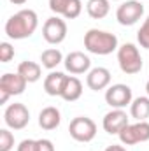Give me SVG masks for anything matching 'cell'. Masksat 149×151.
<instances>
[{
  "label": "cell",
  "instance_id": "6da1fadb",
  "mask_svg": "<svg viewBox=\"0 0 149 151\" xmlns=\"http://www.w3.org/2000/svg\"><path fill=\"white\" fill-rule=\"evenodd\" d=\"M39 27V16L34 9H21L5 21V34L9 39L23 40L35 34Z\"/></svg>",
  "mask_w": 149,
  "mask_h": 151
},
{
  "label": "cell",
  "instance_id": "7a4b0ae2",
  "mask_svg": "<svg viewBox=\"0 0 149 151\" xmlns=\"http://www.w3.org/2000/svg\"><path fill=\"white\" fill-rule=\"evenodd\" d=\"M84 47L91 55L107 56L114 51H117L119 46H117V37L114 34L98 30V28H91L84 34Z\"/></svg>",
  "mask_w": 149,
  "mask_h": 151
},
{
  "label": "cell",
  "instance_id": "3957f363",
  "mask_svg": "<svg viewBox=\"0 0 149 151\" xmlns=\"http://www.w3.org/2000/svg\"><path fill=\"white\" fill-rule=\"evenodd\" d=\"M117 63H119V69L128 76L139 74L144 67L140 51L132 42H125L123 46L117 47Z\"/></svg>",
  "mask_w": 149,
  "mask_h": 151
},
{
  "label": "cell",
  "instance_id": "277c9868",
  "mask_svg": "<svg viewBox=\"0 0 149 151\" xmlns=\"http://www.w3.org/2000/svg\"><path fill=\"white\" fill-rule=\"evenodd\" d=\"M69 132L77 142H91L97 135V123L88 116H77L70 121Z\"/></svg>",
  "mask_w": 149,
  "mask_h": 151
},
{
  "label": "cell",
  "instance_id": "5b68a950",
  "mask_svg": "<svg viewBox=\"0 0 149 151\" xmlns=\"http://www.w3.org/2000/svg\"><path fill=\"white\" fill-rule=\"evenodd\" d=\"M119 141L123 146H133L140 142L149 141V121H137V123H128L121 132H119Z\"/></svg>",
  "mask_w": 149,
  "mask_h": 151
},
{
  "label": "cell",
  "instance_id": "8992f818",
  "mask_svg": "<svg viewBox=\"0 0 149 151\" xmlns=\"http://www.w3.org/2000/svg\"><path fill=\"white\" fill-rule=\"evenodd\" d=\"M4 121L11 130H23L30 123V111L25 104L14 102L5 107L4 111Z\"/></svg>",
  "mask_w": 149,
  "mask_h": 151
},
{
  "label": "cell",
  "instance_id": "52a82bcc",
  "mask_svg": "<svg viewBox=\"0 0 149 151\" xmlns=\"http://www.w3.org/2000/svg\"><path fill=\"white\" fill-rule=\"evenodd\" d=\"M142 16H144V5L140 0H126L116 11V19L123 27L135 25Z\"/></svg>",
  "mask_w": 149,
  "mask_h": 151
},
{
  "label": "cell",
  "instance_id": "ba28073f",
  "mask_svg": "<svg viewBox=\"0 0 149 151\" xmlns=\"http://www.w3.org/2000/svg\"><path fill=\"white\" fill-rule=\"evenodd\" d=\"M132 100H133V93L128 84L117 83V84H111L105 90V102L112 109H125L126 106L132 104Z\"/></svg>",
  "mask_w": 149,
  "mask_h": 151
},
{
  "label": "cell",
  "instance_id": "9c48e42d",
  "mask_svg": "<svg viewBox=\"0 0 149 151\" xmlns=\"http://www.w3.org/2000/svg\"><path fill=\"white\" fill-rule=\"evenodd\" d=\"M42 37L47 44H62L67 39V23L65 19H62L60 16H53L47 18L44 27H42Z\"/></svg>",
  "mask_w": 149,
  "mask_h": 151
},
{
  "label": "cell",
  "instance_id": "30bf717a",
  "mask_svg": "<svg viewBox=\"0 0 149 151\" xmlns=\"http://www.w3.org/2000/svg\"><path fill=\"white\" fill-rule=\"evenodd\" d=\"M49 9L56 16H63L65 19H75L82 12L81 0H49Z\"/></svg>",
  "mask_w": 149,
  "mask_h": 151
},
{
  "label": "cell",
  "instance_id": "8fae6325",
  "mask_svg": "<svg viewBox=\"0 0 149 151\" xmlns=\"http://www.w3.org/2000/svg\"><path fill=\"white\" fill-rule=\"evenodd\" d=\"M65 63V69L74 76L79 74H88L91 70V60L88 55H84L82 51H72L65 56L63 60Z\"/></svg>",
  "mask_w": 149,
  "mask_h": 151
},
{
  "label": "cell",
  "instance_id": "7c38bea8",
  "mask_svg": "<svg viewBox=\"0 0 149 151\" xmlns=\"http://www.w3.org/2000/svg\"><path fill=\"white\" fill-rule=\"evenodd\" d=\"M128 123H130L128 114L125 113L123 109H112V111H109V113L104 116V119H102L104 130H105L107 134H111V135H119V132H121Z\"/></svg>",
  "mask_w": 149,
  "mask_h": 151
},
{
  "label": "cell",
  "instance_id": "4fadbf2b",
  "mask_svg": "<svg viewBox=\"0 0 149 151\" xmlns=\"http://www.w3.org/2000/svg\"><path fill=\"white\" fill-rule=\"evenodd\" d=\"M27 79L19 72H5V74L0 77V90L7 91L11 97L14 95H21L27 88Z\"/></svg>",
  "mask_w": 149,
  "mask_h": 151
},
{
  "label": "cell",
  "instance_id": "5bb4252c",
  "mask_svg": "<svg viewBox=\"0 0 149 151\" xmlns=\"http://www.w3.org/2000/svg\"><path fill=\"white\" fill-rule=\"evenodd\" d=\"M86 84L93 91L107 90L111 86V70L105 67H95L86 76Z\"/></svg>",
  "mask_w": 149,
  "mask_h": 151
},
{
  "label": "cell",
  "instance_id": "9a60e30c",
  "mask_svg": "<svg viewBox=\"0 0 149 151\" xmlns=\"http://www.w3.org/2000/svg\"><path fill=\"white\" fill-rule=\"evenodd\" d=\"M67 77L69 76L60 72V70H51L44 79V91L49 97H62V91H63Z\"/></svg>",
  "mask_w": 149,
  "mask_h": 151
},
{
  "label": "cell",
  "instance_id": "2e32d148",
  "mask_svg": "<svg viewBox=\"0 0 149 151\" xmlns=\"http://www.w3.org/2000/svg\"><path fill=\"white\" fill-rule=\"evenodd\" d=\"M62 123V113L58 107L47 106L39 113V127L42 130H54Z\"/></svg>",
  "mask_w": 149,
  "mask_h": 151
},
{
  "label": "cell",
  "instance_id": "e0dca14e",
  "mask_svg": "<svg viewBox=\"0 0 149 151\" xmlns=\"http://www.w3.org/2000/svg\"><path fill=\"white\" fill-rule=\"evenodd\" d=\"M82 95V83L79 77L75 76H69L67 81H65V86H63V91H62V99L67 100V102H75L79 100Z\"/></svg>",
  "mask_w": 149,
  "mask_h": 151
},
{
  "label": "cell",
  "instance_id": "ac0fdd59",
  "mask_svg": "<svg viewBox=\"0 0 149 151\" xmlns=\"http://www.w3.org/2000/svg\"><path fill=\"white\" fill-rule=\"evenodd\" d=\"M18 72L27 79V83H37L42 77V65L37 63V62L25 60L18 65Z\"/></svg>",
  "mask_w": 149,
  "mask_h": 151
},
{
  "label": "cell",
  "instance_id": "d6986e66",
  "mask_svg": "<svg viewBox=\"0 0 149 151\" xmlns=\"http://www.w3.org/2000/svg\"><path fill=\"white\" fill-rule=\"evenodd\" d=\"M111 11V0H88L86 12L93 19H104Z\"/></svg>",
  "mask_w": 149,
  "mask_h": 151
},
{
  "label": "cell",
  "instance_id": "ffe728a7",
  "mask_svg": "<svg viewBox=\"0 0 149 151\" xmlns=\"http://www.w3.org/2000/svg\"><path fill=\"white\" fill-rule=\"evenodd\" d=\"M130 114L137 121H148L149 118V97H137L130 104Z\"/></svg>",
  "mask_w": 149,
  "mask_h": 151
},
{
  "label": "cell",
  "instance_id": "44dd1931",
  "mask_svg": "<svg viewBox=\"0 0 149 151\" xmlns=\"http://www.w3.org/2000/svg\"><path fill=\"white\" fill-rule=\"evenodd\" d=\"M63 60L65 58H63L62 51L56 49V47H49V49L42 51V55H40V63L47 70H54L60 63H63Z\"/></svg>",
  "mask_w": 149,
  "mask_h": 151
},
{
  "label": "cell",
  "instance_id": "7402d4cb",
  "mask_svg": "<svg viewBox=\"0 0 149 151\" xmlns=\"http://www.w3.org/2000/svg\"><path fill=\"white\" fill-rule=\"evenodd\" d=\"M14 148V134L9 128L0 130V151H11Z\"/></svg>",
  "mask_w": 149,
  "mask_h": 151
},
{
  "label": "cell",
  "instance_id": "603a6c76",
  "mask_svg": "<svg viewBox=\"0 0 149 151\" xmlns=\"http://www.w3.org/2000/svg\"><path fill=\"white\" fill-rule=\"evenodd\" d=\"M137 40H139V44H140L142 47L149 49V16L144 19L142 27H140L139 32H137Z\"/></svg>",
  "mask_w": 149,
  "mask_h": 151
},
{
  "label": "cell",
  "instance_id": "cb8c5ba5",
  "mask_svg": "<svg viewBox=\"0 0 149 151\" xmlns=\"http://www.w3.org/2000/svg\"><path fill=\"white\" fill-rule=\"evenodd\" d=\"M14 58V47L11 42H2L0 44V62L2 63H9Z\"/></svg>",
  "mask_w": 149,
  "mask_h": 151
},
{
  "label": "cell",
  "instance_id": "d4e9b609",
  "mask_svg": "<svg viewBox=\"0 0 149 151\" xmlns=\"http://www.w3.org/2000/svg\"><path fill=\"white\" fill-rule=\"evenodd\" d=\"M18 151H37V141H34V139H23L18 144Z\"/></svg>",
  "mask_w": 149,
  "mask_h": 151
},
{
  "label": "cell",
  "instance_id": "484cf974",
  "mask_svg": "<svg viewBox=\"0 0 149 151\" xmlns=\"http://www.w3.org/2000/svg\"><path fill=\"white\" fill-rule=\"evenodd\" d=\"M37 151H54V144L49 139H37Z\"/></svg>",
  "mask_w": 149,
  "mask_h": 151
},
{
  "label": "cell",
  "instance_id": "4316f807",
  "mask_svg": "<svg viewBox=\"0 0 149 151\" xmlns=\"http://www.w3.org/2000/svg\"><path fill=\"white\" fill-rule=\"evenodd\" d=\"M11 99V95L7 93V91H4V90H0V104H7V100Z\"/></svg>",
  "mask_w": 149,
  "mask_h": 151
},
{
  "label": "cell",
  "instance_id": "83f0119b",
  "mask_svg": "<svg viewBox=\"0 0 149 151\" xmlns=\"http://www.w3.org/2000/svg\"><path fill=\"white\" fill-rule=\"evenodd\" d=\"M105 151H126V148L121 146V144H112V146H109Z\"/></svg>",
  "mask_w": 149,
  "mask_h": 151
},
{
  "label": "cell",
  "instance_id": "f1b7e54d",
  "mask_svg": "<svg viewBox=\"0 0 149 151\" xmlns=\"http://www.w3.org/2000/svg\"><path fill=\"white\" fill-rule=\"evenodd\" d=\"M11 4H14V5H23V4H27L28 0H9Z\"/></svg>",
  "mask_w": 149,
  "mask_h": 151
},
{
  "label": "cell",
  "instance_id": "f546056e",
  "mask_svg": "<svg viewBox=\"0 0 149 151\" xmlns=\"http://www.w3.org/2000/svg\"><path fill=\"white\" fill-rule=\"evenodd\" d=\"M146 91H148V97H149V81L146 83Z\"/></svg>",
  "mask_w": 149,
  "mask_h": 151
}]
</instances>
